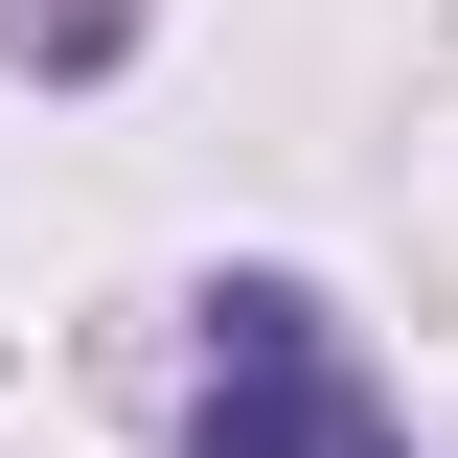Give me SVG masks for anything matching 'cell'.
I'll use <instances>...</instances> for the list:
<instances>
[{
	"label": "cell",
	"mask_w": 458,
	"mask_h": 458,
	"mask_svg": "<svg viewBox=\"0 0 458 458\" xmlns=\"http://www.w3.org/2000/svg\"><path fill=\"white\" fill-rule=\"evenodd\" d=\"M183 458H412V412L367 390L321 276H207L183 298Z\"/></svg>",
	"instance_id": "obj_1"
}]
</instances>
